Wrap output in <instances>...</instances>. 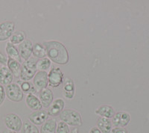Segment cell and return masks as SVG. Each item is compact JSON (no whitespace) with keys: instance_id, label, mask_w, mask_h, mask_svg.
<instances>
[{"instance_id":"obj_1","label":"cell","mask_w":149,"mask_h":133,"mask_svg":"<svg viewBox=\"0 0 149 133\" xmlns=\"http://www.w3.org/2000/svg\"><path fill=\"white\" fill-rule=\"evenodd\" d=\"M46 50V56L50 61L60 65H65L70 61V55L66 46L57 41H48L43 42Z\"/></svg>"},{"instance_id":"obj_2","label":"cell","mask_w":149,"mask_h":133,"mask_svg":"<svg viewBox=\"0 0 149 133\" xmlns=\"http://www.w3.org/2000/svg\"><path fill=\"white\" fill-rule=\"evenodd\" d=\"M59 116L61 121L66 123L68 126H80L83 124L81 114L72 108L63 109Z\"/></svg>"},{"instance_id":"obj_3","label":"cell","mask_w":149,"mask_h":133,"mask_svg":"<svg viewBox=\"0 0 149 133\" xmlns=\"http://www.w3.org/2000/svg\"><path fill=\"white\" fill-rule=\"evenodd\" d=\"M37 62L34 58H29L28 61L22 62L19 77L21 80L29 82V80L34 78L37 71Z\"/></svg>"},{"instance_id":"obj_4","label":"cell","mask_w":149,"mask_h":133,"mask_svg":"<svg viewBox=\"0 0 149 133\" xmlns=\"http://www.w3.org/2000/svg\"><path fill=\"white\" fill-rule=\"evenodd\" d=\"M3 120L4 123L8 130L17 132L19 131H21L23 123H22V119L17 114H14V113L6 114L4 117Z\"/></svg>"},{"instance_id":"obj_5","label":"cell","mask_w":149,"mask_h":133,"mask_svg":"<svg viewBox=\"0 0 149 133\" xmlns=\"http://www.w3.org/2000/svg\"><path fill=\"white\" fill-rule=\"evenodd\" d=\"M7 97L13 102H21L23 99L24 93L17 83H11L5 88Z\"/></svg>"},{"instance_id":"obj_6","label":"cell","mask_w":149,"mask_h":133,"mask_svg":"<svg viewBox=\"0 0 149 133\" xmlns=\"http://www.w3.org/2000/svg\"><path fill=\"white\" fill-rule=\"evenodd\" d=\"M64 74L59 67H53L48 74L49 85L52 88H58L63 83Z\"/></svg>"},{"instance_id":"obj_7","label":"cell","mask_w":149,"mask_h":133,"mask_svg":"<svg viewBox=\"0 0 149 133\" xmlns=\"http://www.w3.org/2000/svg\"><path fill=\"white\" fill-rule=\"evenodd\" d=\"M15 22L5 21L0 23V42L10 39L15 31Z\"/></svg>"},{"instance_id":"obj_8","label":"cell","mask_w":149,"mask_h":133,"mask_svg":"<svg viewBox=\"0 0 149 133\" xmlns=\"http://www.w3.org/2000/svg\"><path fill=\"white\" fill-rule=\"evenodd\" d=\"M33 85L37 92H40L43 89L46 88L49 85L48 74L46 71H37L33 79Z\"/></svg>"},{"instance_id":"obj_9","label":"cell","mask_w":149,"mask_h":133,"mask_svg":"<svg viewBox=\"0 0 149 133\" xmlns=\"http://www.w3.org/2000/svg\"><path fill=\"white\" fill-rule=\"evenodd\" d=\"M130 121V115L127 112L119 111L114 114L112 120V123L115 127H125Z\"/></svg>"},{"instance_id":"obj_10","label":"cell","mask_w":149,"mask_h":133,"mask_svg":"<svg viewBox=\"0 0 149 133\" xmlns=\"http://www.w3.org/2000/svg\"><path fill=\"white\" fill-rule=\"evenodd\" d=\"M48 119H49V114L47 111L44 110L33 111L29 116V121L35 126L43 124Z\"/></svg>"},{"instance_id":"obj_11","label":"cell","mask_w":149,"mask_h":133,"mask_svg":"<svg viewBox=\"0 0 149 133\" xmlns=\"http://www.w3.org/2000/svg\"><path fill=\"white\" fill-rule=\"evenodd\" d=\"M33 43L29 39H26L18 46V51L21 58L24 61H28L32 54Z\"/></svg>"},{"instance_id":"obj_12","label":"cell","mask_w":149,"mask_h":133,"mask_svg":"<svg viewBox=\"0 0 149 133\" xmlns=\"http://www.w3.org/2000/svg\"><path fill=\"white\" fill-rule=\"evenodd\" d=\"M64 107L65 102L63 101V99L58 98V99H56L55 100H53L51 106L48 108L47 113L49 114V116H58V115H60V114L63 111Z\"/></svg>"},{"instance_id":"obj_13","label":"cell","mask_w":149,"mask_h":133,"mask_svg":"<svg viewBox=\"0 0 149 133\" xmlns=\"http://www.w3.org/2000/svg\"><path fill=\"white\" fill-rule=\"evenodd\" d=\"M39 97L42 107L49 108L52 103L54 95H53V92L52 91L51 89L46 88L40 91Z\"/></svg>"},{"instance_id":"obj_14","label":"cell","mask_w":149,"mask_h":133,"mask_svg":"<svg viewBox=\"0 0 149 133\" xmlns=\"http://www.w3.org/2000/svg\"><path fill=\"white\" fill-rule=\"evenodd\" d=\"M14 76L11 74L8 66H2L0 68V85L7 86L12 83Z\"/></svg>"},{"instance_id":"obj_15","label":"cell","mask_w":149,"mask_h":133,"mask_svg":"<svg viewBox=\"0 0 149 133\" xmlns=\"http://www.w3.org/2000/svg\"><path fill=\"white\" fill-rule=\"evenodd\" d=\"M75 93L74 83L71 78H66L63 81V95L66 99H72Z\"/></svg>"},{"instance_id":"obj_16","label":"cell","mask_w":149,"mask_h":133,"mask_svg":"<svg viewBox=\"0 0 149 133\" xmlns=\"http://www.w3.org/2000/svg\"><path fill=\"white\" fill-rule=\"evenodd\" d=\"M26 102L28 107L34 111L42 110V106L39 98L32 94H28L26 98Z\"/></svg>"},{"instance_id":"obj_17","label":"cell","mask_w":149,"mask_h":133,"mask_svg":"<svg viewBox=\"0 0 149 133\" xmlns=\"http://www.w3.org/2000/svg\"><path fill=\"white\" fill-rule=\"evenodd\" d=\"M97 127L102 133H110L112 130L113 123L110 119L100 117L97 119Z\"/></svg>"},{"instance_id":"obj_18","label":"cell","mask_w":149,"mask_h":133,"mask_svg":"<svg viewBox=\"0 0 149 133\" xmlns=\"http://www.w3.org/2000/svg\"><path fill=\"white\" fill-rule=\"evenodd\" d=\"M95 113L99 116L102 117V118H113L114 116V109L111 106L109 105H103L101 106L100 107H98L96 110L95 111Z\"/></svg>"},{"instance_id":"obj_19","label":"cell","mask_w":149,"mask_h":133,"mask_svg":"<svg viewBox=\"0 0 149 133\" xmlns=\"http://www.w3.org/2000/svg\"><path fill=\"white\" fill-rule=\"evenodd\" d=\"M5 52L7 53L8 58L16 60L19 63L22 62V58H21L20 55H19L18 49L16 47L15 45L12 44L10 42H8L6 43V46H5Z\"/></svg>"},{"instance_id":"obj_20","label":"cell","mask_w":149,"mask_h":133,"mask_svg":"<svg viewBox=\"0 0 149 133\" xmlns=\"http://www.w3.org/2000/svg\"><path fill=\"white\" fill-rule=\"evenodd\" d=\"M7 66L8 68L10 70V71L11 72V74H13L14 76L17 77V78H19L20 77L22 65H21V64L19 62H18L17 61H16L14 59L8 58Z\"/></svg>"},{"instance_id":"obj_21","label":"cell","mask_w":149,"mask_h":133,"mask_svg":"<svg viewBox=\"0 0 149 133\" xmlns=\"http://www.w3.org/2000/svg\"><path fill=\"white\" fill-rule=\"evenodd\" d=\"M57 120L54 118L48 119L43 124L41 125L40 133H56Z\"/></svg>"},{"instance_id":"obj_22","label":"cell","mask_w":149,"mask_h":133,"mask_svg":"<svg viewBox=\"0 0 149 133\" xmlns=\"http://www.w3.org/2000/svg\"><path fill=\"white\" fill-rule=\"evenodd\" d=\"M32 54L34 58L42 59L46 58V50L43 44L40 43H36L33 45Z\"/></svg>"},{"instance_id":"obj_23","label":"cell","mask_w":149,"mask_h":133,"mask_svg":"<svg viewBox=\"0 0 149 133\" xmlns=\"http://www.w3.org/2000/svg\"><path fill=\"white\" fill-rule=\"evenodd\" d=\"M17 84H18L20 88L22 89V92L26 93V94H32L33 93H36L37 90H36L35 88H34L33 83L30 82H26V81H22V80H19L17 82Z\"/></svg>"},{"instance_id":"obj_24","label":"cell","mask_w":149,"mask_h":133,"mask_svg":"<svg viewBox=\"0 0 149 133\" xmlns=\"http://www.w3.org/2000/svg\"><path fill=\"white\" fill-rule=\"evenodd\" d=\"M26 33L23 31H16L10 38V43L12 44H20L26 40Z\"/></svg>"},{"instance_id":"obj_25","label":"cell","mask_w":149,"mask_h":133,"mask_svg":"<svg viewBox=\"0 0 149 133\" xmlns=\"http://www.w3.org/2000/svg\"><path fill=\"white\" fill-rule=\"evenodd\" d=\"M21 133H40V131L35 125L26 120L22 123Z\"/></svg>"},{"instance_id":"obj_26","label":"cell","mask_w":149,"mask_h":133,"mask_svg":"<svg viewBox=\"0 0 149 133\" xmlns=\"http://www.w3.org/2000/svg\"><path fill=\"white\" fill-rule=\"evenodd\" d=\"M52 62L48 58L39 59L37 62V68L40 71H46L51 66Z\"/></svg>"},{"instance_id":"obj_27","label":"cell","mask_w":149,"mask_h":133,"mask_svg":"<svg viewBox=\"0 0 149 133\" xmlns=\"http://www.w3.org/2000/svg\"><path fill=\"white\" fill-rule=\"evenodd\" d=\"M70 127L66 123L63 121H61L57 125V130L56 133H70Z\"/></svg>"},{"instance_id":"obj_28","label":"cell","mask_w":149,"mask_h":133,"mask_svg":"<svg viewBox=\"0 0 149 133\" xmlns=\"http://www.w3.org/2000/svg\"><path fill=\"white\" fill-rule=\"evenodd\" d=\"M6 94H5V89L2 85H0V106L3 104L4 101L5 99Z\"/></svg>"},{"instance_id":"obj_29","label":"cell","mask_w":149,"mask_h":133,"mask_svg":"<svg viewBox=\"0 0 149 133\" xmlns=\"http://www.w3.org/2000/svg\"><path fill=\"white\" fill-rule=\"evenodd\" d=\"M112 133H128V132L125 128L122 127H115V128L112 129Z\"/></svg>"},{"instance_id":"obj_30","label":"cell","mask_w":149,"mask_h":133,"mask_svg":"<svg viewBox=\"0 0 149 133\" xmlns=\"http://www.w3.org/2000/svg\"><path fill=\"white\" fill-rule=\"evenodd\" d=\"M8 63L7 57L4 55L3 53L0 52V64L3 65H6Z\"/></svg>"},{"instance_id":"obj_31","label":"cell","mask_w":149,"mask_h":133,"mask_svg":"<svg viewBox=\"0 0 149 133\" xmlns=\"http://www.w3.org/2000/svg\"><path fill=\"white\" fill-rule=\"evenodd\" d=\"M90 133H102V132H101L100 130H98V127H93V128H92L91 130H90Z\"/></svg>"},{"instance_id":"obj_32","label":"cell","mask_w":149,"mask_h":133,"mask_svg":"<svg viewBox=\"0 0 149 133\" xmlns=\"http://www.w3.org/2000/svg\"><path fill=\"white\" fill-rule=\"evenodd\" d=\"M70 133H79V131H78V128H74Z\"/></svg>"},{"instance_id":"obj_33","label":"cell","mask_w":149,"mask_h":133,"mask_svg":"<svg viewBox=\"0 0 149 133\" xmlns=\"http://www.w3.org/2000/svg\"><path fill=\"white\" fill-rule=\"evenodd\" d=\"M3 133H17V132L12 131V130H5V131H4Z\"/></svg>"}]
</instances>
